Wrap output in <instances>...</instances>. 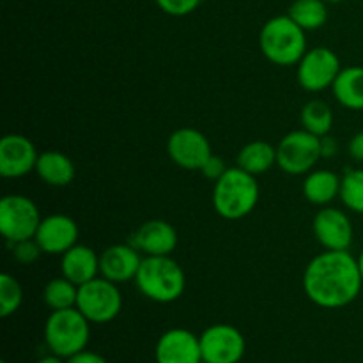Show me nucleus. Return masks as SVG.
<instances>
[{
	"mask_svg": "<svg viewBox=\"0 0 363 363\" xmlns=\"http://www.w3.org/2000/svg\"><path fill=\"white\" fill-rule=\"evenodd\" d=\"M363 279L358 259L347 250H326L308 262L303 291L308 300L323 308H342L360 294Z\"/></svg>",
	"mask_w": 363,
	"mask_h": 363,
	"instance_id": "1",
	"label": "nucleus"
},
{
	"mask_svg": "<svg viewBox=\"0 0 363 363\" xmlns=\"http://www.w3.org/2000/svg\"><path fill=\"white\" fill-rule=\"evenodd\" d=\"M261 52L277 66H294L307 53L305 30L289 16H275L266 21L259 34Z\"/></svg>",
	"mask_w": 363,
	"mask_h": 363,
	"instance_id": "2",
	"label": "nucleus"
},
{
	"mask_svg": "<svg viewBox=\"0 0 363 363\" xmlns=\"http://www.w3.org/2000/svg\"><path fill=\"white\" fill-rule=\"evenodd\" d=\"M259 202V184L255 176L240 167L227 169L213 188V206L225 220H240L250 215Z\"/></svg>",
	"mask_w": 363,
	"mask_h": 363,
	"instance_id": "3",
	"label": "nucleus"
},
{
	"mask_svg": "<svg viewBox=\"0 0 363 363\" xmlns=\"http://www.w3.org/2000/svg\"><path fill=\"white\" fill-rule=\"evenodd\" d=\"M138 291L145 298L158 303H172L179 300L186 287L183 268L170 255L142 259L140 269L135 277Z\"/></svg>",
	"mask_w": 363,
	"mask_h": 363,
	"instance_id": "4",
	"label": "nucleus"
},
{
	"mask_svg": "<svg viewBox=\"0 0 363 363\" xmlns=\"http://www.w3.org/2000/svg\"><path fill=\"white\" fill-rule=\"evenodd\" d=\"M89 323L77 307L52 311L45 325V340L50 351L60 358H69L84 351L91 337Z\"/></svg>",
	"mask_w": 363,
	"mask_h": 363,
	"instance_id": "5",
	"label": "nucleus"
},
{
	"mask_svg": "<svg viewBox=\"0 0 363 363\" xmlns=\"http://www.w3.org/2000/svg\"><path fill=\"white\" fill-rule=\"evenodd\" d=\"M77 308L91 323L105 325L113 321L123 308V296L117 284L105 277H96L91 282L78 287Z\"/></svg>",
	"mask_w": 363,
	"mask_h": 363,
	"instance_id": "6",
	"label": "nucleus"
},
{
	"mask_svg": "<svg viewBox=\"0 0 363 363\" xmlns=\"http://www.w3.org/2000/svg\"><path fill=\"white\" fill-rule=\"evenodd\" d=\"M321 156V137L307 130L291 131L277 145V165L291 176L311 172Z\"/></svg>",
	"mask_w": 363,
	"mask_h": 363,
	"instance_id": "7",
	"label": "nucleus"
},
{
	"mask_svg": "<svg viewBox=\"0 0 363 363\" xmlns=\"http://www.w3.org/2000/svg\"><path fill=\"white\" fill-rule=\"evenodd\" d=\"M41 220L38 206L25 195H6L0 201V233L9 243L34 238Z\"/></svg>",
	"mask_w": 363,
	"mask_h": 363,
	"instance_id": "8",
	"label": "nucleus"
},
{
	"mask_svg": "<svg viewBox=\"0 0 363 363\" xmlns=\"http://www.w3.org/2000/svg\"><path fill=\"white\" fill-rule=\"evenodd\" d=\"M340 69L342 66L337 53L325 46H318L307 50V53L298 62V82L305 91L321 92L332 87Z\"/></svg>",
	"mask_w": 363,
	"mask_h": 363,
	"instance_id": "9",
	"label": "nucleus"
},
{
	"mask_svg": "<svg viewBox=\"0 0 363 363\" xmlns=\"http://www.w3.org/2000/svg\"><path fill=\"white\" fill-rule=\"evenodd\" d=\"M245 347V337L230 325H213L201 335L202 362L206 363H238Z\"/></svg>",
	"mask_w": 363,
	"mask_h": 363,
	"instance_id": "10",
	"label": "nucleus"
},
{
	"mask_svg": "<svg viewBox=\"0 0 363 363\" xmlns=\"http://www.w3.org/2000/svg\"><path fill=\"white\" fill-rule=\"evenodd\" d=\"M167 152L177 167L184 170H201L213 155L208 137L194 128H179L167 142Z\"/></svg>",
	"mask_w": 363,
	"mask_h": 363,
	"instance_id": "11",
	"label": "nucleus"
},
{
	"mask_svg": "<svg viewBox=\"0 0 363 363\" xmlns=\"http://www.w3.org/2000/svg\"><path fill=\"white\" fill-rule=\"evenodd\" d=\"M312 229L326 250H350L353 243V223L342 209L325 208L318 211L312 222Z\"/></svg>",
	"mask_w": 363,
	"mask_h": 363,
	"instance_id": "12",
	"label": "nucleus"
},
{
	"mask_svg": "<svg viewBox=\"0 0 363 363\" xmlns=\"http://www.w3.org/2000/svg\"><path fill=\"white\" fill-rule=\"evenodd\" d=\"M38 151L27 137L18 133L6 135L0 140V176L7 179L27 176L35 170Z\"/></svg>",
	"mask_w": 363,
	"mask_h": 363,
	"instance_id": "13",
	"label": "nucleus"
},
{
	"mask_svg": "<svg viewBox=\"0 0 363 363\" xmlns=\"http://www.w3.org/2000/svg\"><path fill=\"white\" fill-rule=\"evenodd\" d=\"M34 238L45 254L64 255L77 245L78 225L67 215H50L41 220Z\"/></svg>",
	"mask_w": 363,
	"mask_h": 363,
	"instance_id": "14",
	"label": "nucleus"
},
{
	"mask_svg": "<svg viewBox=\"0 0 363 363\" xmlns=\"http://www.w3.org/2000/svg\"><path fill=\"white\" fill-rule=\"evenodd\" d=\"M156 363H202L201 337L184 328L169 330L156 344Z\"/></svg>",
	"mask_w": 363,
	"mask_h": 363,
	"instance_id": "15",
	"label": "nucleus"
},
{
	"mask_svg": "<svg viewBox=\"0 0 363 363\" xmlns=\"http://www.w3.org/2000/svg\"><path fill=\"white\" fill-rule=\"evenodd\" d=\"M142 257L138 250L130 245H112L99 255V275L113 284L135 280L140 269Z\"/></svg>",
	"mask_w": 363,
	"mask_h": 363,
	"instance_id": "16",
	"label": "nucleus"
},
{
	"mask_svg": "<svg viewBox=\"0 0 363 363\" xmlns=\"http://www.w3.org/2000/svg\"><path fill=\"white\" fill-rule=\"evenodd\" d=\"M133 247L145 257L170 255L177 247V233L165 220H149L135 233Z\"/></svg>",
	"mask_w": 363,
	"mask_h": 363,
	"instance_id": "17",
	"label": "nucleus"
},
{
	"mask_svg": "<svg viewBox=\"0 0 363 363\" xmlns=\"http://www.w3.org/2000/svg\"><path fill=\"white\" fill-rule=\"evenodd\" d=\"M60 269L62 277L80 287L99 275V255L91 247L74 245L62 255Z\"/></svg>",
	"mask_w": 363,
	"mask_h": 363,
	"instance_id": "18",
	"label": "nucleus"
},
{
	"mask_svg": "<svg viewBox=\"0 0 363 363\" xmlns=\"http://www.w3.org/2000/svg\"><path fill=\"white\" fill-rule=\"evenodd\" d=\"M35 172L50 186H67L74 179V165L69 156L59 151H46L39 155Z\"/></svg>",
	"mask_w": 363,
	"mask_h": 363,
	"instance_id": "19",
	"label": "nucleus"
},
{
	"mask_svg": "<svg viewBox=\"0 0 363 363\" xmlns=\"http://www.w3.org/2000/svg\"><path fill=\"white\" fill-rule=\"evenodd\" d=\"M333 96L350 110H363V67H342L332 85Z\"/></svg>",
	"mask_w": 363,
	"mask_h": 363,
	"instance_id": "20",
	"label": "nucleus"
},
{
	"mask_svg": "<svg viewBox=\"0 0 363 363\" xmlns=\"http://www.w3.org/2000/svg\"><path fill=\"white\" fill-rule=\"evenodd\" d=\"M340 181L332 170H314L303 181V195L315 206H326L340 195Z\"/></svg>",
	"mask_w": 363,
	"mask_h": 363,
	"instance_id": "21",
	"label": "nucleus"
},
{
	"mask_svg": "<svg viewBox=\"0 0 363 363\" xmlns=\"http://www.w3.org/2000/svg\"><path fill=\"white\" fill-rule=\"evenodd\" d=\"M236 163L240 169L252 176L264 174L277 163V147H273L269 142L254 140L241 149Z\"/></svg>",
	"mask_w": 363,
	"mask_h": 363,
	"instance_id": "22",
	"label": "nucleus"
},
{
	"mask_svg": "<svg viewBox=\"0 0 363 363\" xmlns=\"http://www.w3.org/2000/svg\"><path fill=\"white\" fill-rule=\"evenodd\" d=\"M287 14L303 30H318L328 20V7L325 0H294Z\"/></svg>",
	"mask_w": 363,
	"mask_h": 363,
	"instance_id": "23",
	"label": "nucleus"
},
{
	"mask_svg": "<svg viewBox=\"0 0 363 363\" xmlns=\"http://www.w3.org/2000/svg\"><path fill=\"white\" fill-rule=\"evenodd\" d=\"M301 124L303 130L318 135V137H326L333 126V113L332 108L323 99H312L301 110Z\"/></svg>",
	"mask_w": 363,
	"mask_h": 363,
	"instance_id": "24",
	"label": "nucleus"
},
{
	"mask_svg": "<svg viewBox=\"0 0 363 363\" xmlns=\"http://www.w3.org/2000/svg\"><path fill=\"white\" fill-rule=\"evenodd\" d=\"M45 303L48 305L52 311H64V308L77 307L78 300V286L67 280L66 277H59V279H52L45 286Z\"/></svg>",
	"mask_w": 363,
	"mask_h": 363,
	"instance_id": "25",
	"label": "nucleus"
},
{
	"mask_svg": "<svg viewBox=\"0 0 363 363\" xmlns=\"http://www.w3.org/2000/svg\"><path fill=\"white\" fill-rule=\"evenodd\" d=\"M340 199L344 206L363 215V169L347 170L340 181Z\"/></svg>",
	"mask_w": 363,
	"mask_h": 363,
	"instance_id": "26",
	"label": "nucleus"
},
{
	"mask_svg": "<svg viewBox=\"0 0 363 363\" xmlns=\"http://www.w3.org/2000/svg\"><path fill=\"white\" fill-rule=\"evenodd\" d=\"M23 301V289L20 282L9 273L0 275V318H9L20 308Z\"/></svg>",
	"mask_w": 363,
	"mask_h": 363,
	"instance_id": "27",
	"label": "nucleus"
},
{
	"mask_svg": "<svg viewBox=\"0 0 363 363\" xmlns=\"http://www.w3.org/2000/svg\"><path fill=\"white\" fill-rule=\"evenodd\" d=\"M11 250H13L14 259L21 264H32L34 261H38V257L41 255V247L35 241V238H30V240L16 241V243H9Z\"/></svg>",
	"mask_w": 363,
	"mask_h": 363,
	"instance_id": "28",
	"label": "nucleus"
},
{
	"mask_svg": "<svg viewBox=\"0 0 363 363\" xmlns=\"http://www.w3.org/2000/svg\"><path fill=\"white\" fill-rule=\"evenodd\" d=\"M155 2L163 13L170 16H186L201 6L202 0H155Z\"/></svg>",
	"mask_w": 363,
	"mask_h": 363,
	"instance_id": "29",
	"label": "nucleus"
},
{
	"mask_svg": "<svg viewBox=\"0 0 363 363\" xmlns=\"http://www.w3.org/2000/svg\"><path fill=\"white\" fill-rule=\"evenodd\" d=\"M201 172L204 174V177H208L209 181H215L216 183V181H218L220 177L227 172V167H225V163H223L222 158L211 155L209 156L208 162L204 163V167L201 169Z\"/></svg>",
	"mask_w": 363,
	"mask_h": 363,
	"instance_id": "30",
	"label": "nucleus"
},
{
	"mask_svg": "<svg viewBox=\"0 0 363 363\" xmlns=\"http://www.w3.org/2000/svg\"><path fill=\"white\" fill-rule=\"evenodd\" d=\"M66 363H108L101 354L98 353H92V351H80V353L73 354V357L67 358Z\"/></svg>",
	"mask_w": 363,
	"mask_h": 363,
	"instance_id": "31",
	"label": "nucleus"
},
{
	"mask_svg": "<svg viewBox=\"0 0 363 363\" xmlns=\"http://www.w3.org/2000/svg\"><path fill=\"white\" fill-rule=\"evenodd\" d=\"M347 151H350L351 158L357 160V162H363V131L353 135L350 145H347Z\"/></svg>",
	"mask_w": 363,
	"mask_h": 363,
	"instance_id": "32",
	"label": "nucleus"
},
{
	"mask_svg": "<svg viewBox=\"0 0 363 363\" xmlns=\"http://www.w3.org/2000/svg\"><path fill=\"white\" fill-rule=\"evenodd\" d=\"M38 363H64L62 360H60V357H57V354H53V357H45L41 358Z\"/></svg>",
	"mask_w": 363,
	"mask_h": 363,
	"instance_id": "33",
	"label": "nucleus"
},
{
	"mask_svg": "<svg viewBox=\"0 0 363 363\" xmlns=\"http://www.w3.org/2000/svg\"><path fill=\"white\" fill-rule=\"evenodd\" d=\"M358 266H360V273H362V279H363V250L358 255Z\"/></svg>",
	"mask_w": 363,
	"mask_h": 363,
	"instance_id": "34",
	"label": "nucleus"
},
{
	"mask_svg": "<svg viewBox=\"0 0 363 363\" xmlns=\"http://www.w3.org/2000/svg\"><path fill=\"white\" fill-rule=\"evenodd\" d=\"M326 4H339V2H344V0H325Z\"/></svg>",
	"mask_w": 363,
	"mask_h": 363,
	"instance_id": "35",
	"label": "nucleus"
},
{
	"mask_svg": "<svg viewBox=\"0 0 363 363\" xmlns=\"http://www.w3.org/2000/svg\"><path fill=\"white\" fill-rule=\"evenodd\" d=\"M0 363H7V362H4V360H2V362H0Z\"/></svg>",
	"mask_w": 363,
	"mask_h": 363,
	"instance_id": "36",
	"label": "nucleus"
},
{
	"mask_svg": "<svg viewBox=\"0 0 363 363\" xmlns=\"http://www.w3.org/2000/svg\"><path fill=\"white\" fill-rule=\"evenodd\" d=\"M202 363H206V362H202Z\"/></svg>",
	"mask_w": 363,
	"mask_h": 363,
	"instance_id": "37",
	"label": "nucleus"
}]
</instances>
